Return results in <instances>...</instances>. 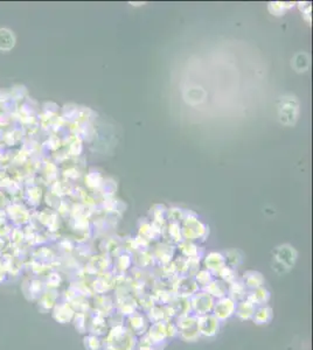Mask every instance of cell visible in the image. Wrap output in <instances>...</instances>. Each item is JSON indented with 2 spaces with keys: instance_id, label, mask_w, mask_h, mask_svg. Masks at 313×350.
<instances>
[{
  "instance_id": "cell-1",
  "label": "cell",
  "mask_w": 313,
  "mask_h": 350,
  "mask_svg": "<svg viewBox=\"0 0 313 350\" xmlns=\"http://www.w3.org/2000/svg\"><path fill=\"white\" fill-rule=\"evenodd\" d=\"M105 344L106 350H132L135 347V335L123 326L112 327Z\"/></svg>"
},
{
  "instance_id": "cell-2",
  "label": "cell",
  "mask_w": 313,
  "mask_h": 350,
  "mask_svg": "<svg viewBox=\"0 0 313 350\" xmlns=\"http://www.w3.org/2000/svg\"><path fill=\"white\" fill-rule=\"evenodd\" d=\"M190 310L194 312L195 317H201V315L208 314L213 311L214 307V298L208 294L207 292H197L192 295V299L189 300Z\"/></svg>"
},
{
  "instance_id": "cell-3",
  "label": "cell",
  "mask_w": 313,
  "mask_h": 350,
  "mask_svg": "<svg viewBox=\"0 0 313 350\" xmlns=\"http://www.w3.org/2000/svg\"><path fill=\"white\" fill-rule=\"evenodd\" d=\"M197 326L200 335L212 337L214 335H216L217 332H219L220 321L217 320L215 315L208 313L201 315V317H198Z\"/></svg>"
},
{
  "instance_id": "cell-4",
  "label": "cell",
  "mask_w": 313,
  "mask_h": 350,
  "mask_svg": "<svg viewBox=\"0 0 313 350\" xmlns=\"http://www.w3.org/2000/svg\"><path fill=\"white\" fill-rule=\"evenodd\" d=\"M235 307L236 302L234 300L229 296H224V298L217 300V302H214V315L219 321H223L235 313Z\"/></svg>"
},
{
  "instance_id": "cell-5",
  "label": "cell",
  "mask_w": 313,
  "mask_h": 350,
  "mask_svg": "<svg viewBox=\"0 0 313 350\" xmlns=\"http://www.w3.org/2000/svg\"><path fill=\"white\" fill-rule=\"evenodd\" d=\"M147 337L148 340H150V343L153 345V347L164 342L166 337V322L153 323V326L148 329Z\"/></svg>"
},
{
  "instance_id": "cell-6",
  "label": "cell",
  "mask_w": 313,
  "mask_h": 350,
  "mask_svg": "<svg viewBox=\"0 0 313 350\" xmlns=\"http://www.w3.org/2000/svg\"><path fill=\"white\" fill-rule=\"evenodd\" d=\"M247 300H249L250 302H253L255 306H264L270 299V293L263 287L254 288L250 292H247Z\"/></svg>"
},
{
  "instance_id": "cell-7",
  "label": "cell",
  "mask_w": 313,
  "mask_h": 350,
  "mask_svg": "<svg viewBox=\"0 0 313 350\" xmlns=\"http://www.w3.org/2000/svg\"><path fill=\"white\" fill-rule=\"evenodd\" d=\"M255 310H256V306L253 302H250L249 300L244 299L242 301L236 302L234 314L238 315L241 320H249V319H253Z\"/></svg>"
},
{
  "instance_id": "cell-8",
  "label": "cell",
  "mask_w": 313,
  "mask_h": 350,
  "mask_svg": "<svg viewBox=\"0 0 313 350\" xmlns=\"http://www.w3.org/2000/svg\"><path fill=\"white\" fill-rule=\"evenodd\" d=\"M130 332L132 334H142L145 333V330L147 329V322L145 320L143 315L133 313L128 318Z\"/></svg>"
},
{
  "instance_id": "cell-9",
  "label": "cell",
  "mask_w": 313,
  "mask_h": 350,
  "mask_svg": "<svg viewBox=\"0 0 313 350\" xmlns=\"http://www.w3.org/2000/svg\"><path fill=\"white\" fill-rule=\"evenodd\" d=\"M205 290L209 295L217 299L224 298L228 294V286L226 283H222V281H211L205 287Z\"/></svg>"
},
{
  "instance_id": "cell-10",
  "label": "cell",
  "mask_w": 313,
  "mask_h": 350,
  "mask_svg": "<svg viewBox=\"0 0 313 350\" xmlns=\"http://www.w3.org/2000/svg\"><path fill=\"white\" fill-rule=\"evenodd\" d=\"M272 310L269 306H259L257 310H255V313L253 315V321L256 325H265L271 321L272 319Z\"/></svg>"
},
{
  "instance_id": "cell-11",
  "label": "cell",
  "mask_w": 313,
  "mask_h": 350,
  "mask_svg": "<svg viewBox=\"0 0 313 350\" xmlns=\"http://www.w3.org/2000/svg\"><path fill=\"white\" fill-rule=\"evenodd\" d=\"M229 298L234 300V301H242L247 296V287L244 286L243 283H235L232 281L228 287Z\"/></svg>"
},
{
  "instance_id": "cell-12",
  "label": "cell",
  "mask_w": 313,
  "mask_h": 350,
  "mask_svg": "<svg viewBox=\"0 0 313 350\" xmlns=\"http://www.w3.org/2000/svg\"><path fill=\"white\" fill-rule=\"evenodd\" d=\"M264 283L263 278L261 275L255 272H249L247 275H244V286L247 288H250V290H254V288L262 287V284Z\"/></svg>"
},
{
  "instance_id": "cell-13",
  "label": "cell",
  "mask_w": 313,
  "mask_h": 350,
  "mask_svg": "<svg viewBox=\"0 0 313 350\" xmlns=\"http://www.w3.org/2000/svg\"><path fill=\"white\" fill-rule=\"evenodd\" d=\"M14 46V36L11 30L6 28L0 29V49L10 51Z\"/></svg>"
},
{
  "instance_id": "cell-14",
  "label": "cell",
  "mask_w": 313,
  "mask_h": 350,
  "mask_svg": "<svg viewBox=\"0 0 313 350\" xmlns=\"http://www.w3.org/2000/svg\"><path fill=\"white\" fill-rule=\"evenodd\" d=\"M86 347L89 350H100L102 343L96 335H91L86 338Z\"/></svg>"
},
{
  "instance_id": "cell-15",
  "label": "cell",
  "mask_w": 313,
  "mask_h": 350,
  "mask_svg": "<svg viewBox=\"0 0 313 350\" xmlns=\"http://www.w3.org/2000/svg\"><path fill=\"white\" fill-rule=\"evenodd\" d=\"M197 280H198V284H200V286L206 287L209 283H211V275L207 272H202L200 273V276L198 275Z\"/></svg>"
},
{
  "instance_id": "cell-16",
  "label": "cell",
  "mask_w": 313,
  "mask_h": 350,
  "mask_svg": "<svg viewBox=\"0 0 313 350\" xmlns=\"http://www.w3.org/2000/svg\"><path fill=\"white\" fill-rule=\"evenodd\" d=\"M177 335H179L178 327L173 323H166V336L173 338Z\"/></svg>"
}]
</instances>
